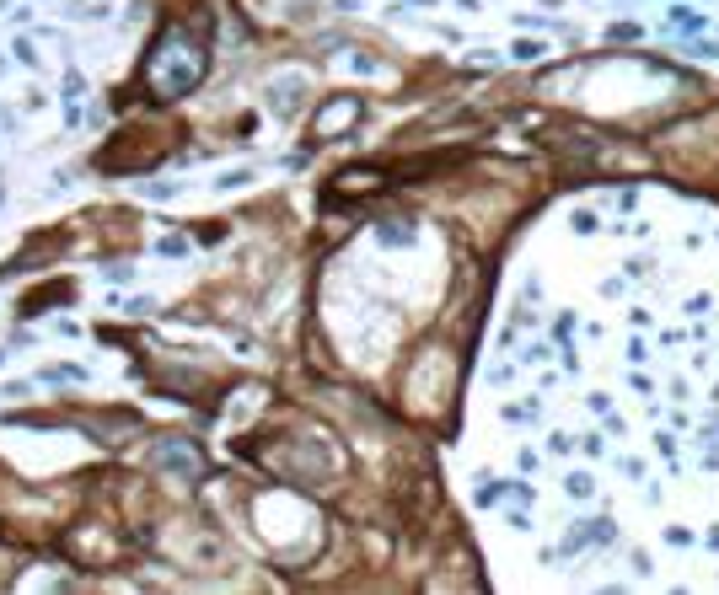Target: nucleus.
<instances>
[{
	"instance_id": "7",
	"label": "nucleus",
	"mask_w": 719,
	"mask_h": 595,
	"mask_svg": "<svg viewBox=\"0 0 719 595\" xmlns=\"http://www.w3.org/2000/svg\"><path fill=\"white\" fill-rule=\"evenodd\" d=\"M87 371H76V365H60V371H43V381H81Z\"/></svg>"
},
{
	"instance_id": "2",
	"label": "nucleus",
	"mask_w": 719,
	"mask_h": 595,
	"mask_svg": "<svg viewBox=\"0 0 719 595\" xmlns=\"http://www.w3.org/2000/svg\"><path fill=\"white\" fill-rule=\"evenodd\" d=\"M151 462H156L161 472H172L178 483H199V478H205V451H199L194 440H183V435H161V440L151 445Z\"/></svg>"
},
{
	"instance_id": "5",
	"label": "nucleus",
	"mask_w": 719,
	"mask_h": 595,
	"mask_svg": "<svg viewBox=\"0 0 719 595\" xmlns=\"http://www.w3.org/2000/svg\"><path fill=\"white\" fill-rule=\"evenodd\" d=\"M65 118L81 124V76H76V70H70V81H65Z\"/></svg>"
},
{
	"instance_id": "4",
	"label": "nucleus",
	"mask_w": 719,
	"mask_h": 595,
	"mask_svg": "<svg viewBox=\"0 0 719 595\" xmlns=\"http://www.w3.org/2000/svg\"><path fill=\"white\" fill-rule=\"evenodd\" d=\"M355 113H360V102H333V107H327V113H322V118H317V129H322V134H327V129H338V124H349V118H355Z\"/></svg>"
},
{
	"instance_id": "8",
	"label": "nucleus",
	"mask_w": 719,
	"mask_h": 595,
	"mask_svg": "<svg viewBox=\"0 0 719 595\" xmlns=\"http://www.w3.org/2000/svg\"><path fill=\"white\" fill-rule=\"evenodd\" d=\"M564 489H569V499H585V494H591V478H585V472H575Z\"/></svg>"
},
{
	"instance_id": "1",
	"label": "nucleus",
	"mask_w": 719,
	"mask_h": 595,
	"mask_svg": "<svg viewBox=\"0 0 719 595\" xmlns=\"http://www.w3.org/2000/svg\"><path fill=\"white\" fill-rule=\"evenodd\" d=\"M205 70H209L205 43H199L189 27H161V38H156L151 54H145V87L167 102L189 97V92L205 81Z\"/></svg>"
},
{
	"instance_id": "9",
	"label": "nucleus",
	"mask_w": 719,
	"mask_h": 595,
	"mask_svg": "<svg viewBox=\"0 0 719 595\" xmlns=\"http://www.w3.org/2000/svg\"><path fill=\"white\" fill-rule=\"evenodd\" d=\"M242 183H253V172H226L220 178V188H242Z\"/></svg>"
},
{
	"instance_id": "3",
	"label": "nucleus",
	"mask_w": 719,
	"mask_h": 595,
	"mask_svg": "<svg viewBox=\"0 0 719 595\" xmlns=\"http://www.w3.org/2000/svg\"><path fill=\"white\" fill-rule=\"evenodd\" d=\"M301 97H307V81H301V76H285V81L269 87V107H274L280 118H290V113L301 107Z\"/></svg>"
},
{
	"instance_id": "6",
	"label": "nucleus",
	"mask_w": 719,
	"mask_h": 595,
	"mask_svg": "<svg viewBox=\"0 0 719 595\" xmlns=\"http://www.w3.org/2000/svg\"><path fill=\"white\" fill-rule=\"evenodd\" d=\"M376 236H382V242H392V247H398V242H413V225H409V220H387V225H382V231H376Z\"/></svg>"
},
{
	"instance_id": "10",
	"label": "nucleus",
	"mask_w": 719,
	"mask_h": 595,
	"mask_svg": "<svg viewBox=\"0 0 719 595\" xmlns=\"http://www.w3.org/2000/svg\"><path fill=\"white\" fill-rule=\"evenodd\" d=\"M0 360H5V354H0Z\"/></svg>"
}]
</instances>
